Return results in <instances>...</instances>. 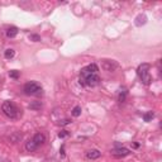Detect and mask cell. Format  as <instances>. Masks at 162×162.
Segmentation results:
<instances>
[{
	"label": "cell",
	"mask_w": 162,
	"mask_h": 162,
	"mask_svg": "<svg viewBox=\"0 0 162 162\" xmlns=\"http://www.w3.org/2000/svg\"><path fill=\"white\" fill-rule=\"evenodd\" d=\"M32 139L34 141V143H36L38 147H40V146H42V145L44 143V142H46V136L43 134V133L40 132V133H36Z\"/></svg>",
	"instance_id": "7"
},
{
	"label": "cell",
	"mask_w": 162,
	"mask_h": 162,
	"mask_svg": "<svg viewBox=\"0 0 162 162\" xmlns=\"http://www.w3.org/2000/svg\"><path fill=\"white\" fill-rule=\"evenodd\" d=\"M110 153H111L114 157L120 158V157H126V156L130 155V151H129L128 148H124V147H117V148L111 149Z\"/></svg>",
	"instance_id": "5"
},
{
	"label": "cell",
	"mask_w": 162,
	"mask_h": 162,
	"mask_svg": "<svg viewBox=\"0 0 162 162\" xmlns=\"http://www.w3.org/2000/svg\"><path fill=\"white\" fill-rule=\"evenodd\" d=\"M23 91L25 95H29V96H41L43 94V89L38 82L36 81H29L24 85Z\"/></svg>",
	"instance_id": "3"
},
{
	"label": "cell",
	"mask_w": 162,
	"mask_h": 162,
	"mask_svg": "<svg viewBox=\"0 0 162 162\" xmlns=\"http://www.w3.org/2000/svg\"><path fill=\"white\" fill-rule=\"evenodd\" d=\"M60 155L61 157H65V145H62V147L60 148Z\"/></svg>",
	"instance_id": "20"
},
{
	"label": "cell",
	"mask_w": 162,
	"mask_h": 162,
	"mask_svg": "<svg viewBox=\"0 0 162 162\" xmlns=\"http://www.w3.org/2000/svg\"><path fill=\"white\" fill-rule=\"evenodd\" d=\"M127 95H128V90L126 88H122L119 90V95H118V101L119 103H124L126 101V98H127Z\"/></svg>",
	"instance_id": "10"
},
{
	"label": "cell",
	"mask_w": 162,
	"mask_h": 162,
	"mask_svg": "<svg viewBox=\"0 0 162 162\" xmlns=\"http://www.w3.org/2000/svg\"><path fill=\"white\" fill-rule=\"evenodd\" d=\"M17 34H18V28L17 27L8 28V31H6V37L8 38H14V37H17Z\"/></svg>",
	"instance_id": "11"
},
{
	"label": "cell",
	"mask_w": 162,
	"mask_h": 162,
	"mask_svg": "<svg viewBox=\"0 0 162 162\" xmlns=\"http://www.w3.org/2000/svg\"><path fill=\"white\" fill-rule=\"evenodd\" d=\"M19 76H21V72L17 71V70H12V71H9V77H10V79H18Z\"/></svg>",
	"instance_id": "15"
},
{
	"label": "cell",
	"mask_w": 162,
	"mask_h": 162,
	"mask_svg": "<svg viewBox=\"0 0 162 162\" xmlns=\"http://www.w3.org/2000/svg\"><path fill=\"white\" fill-rule=\"evenodd\" d=\"M81 111H82V109H81V107H79V105H76L72 110H71V114L75 117V118H77V117H80L81 115Z\"/></svg>",
	"instance_id": "13"
},
{
	"label": "cell",
	"mask_w": 162,
	"mask_h": 162,
	"mask_svg": "<svg viewBox=\"0 0 162 162\" xmlns=\"http://www.w3.org/2000/svg\"><path fill=\"white\" fill-rule=\"evenodd\" d=\"M136 25L137 27H141V25H145L147 23V17L145 14H139L137 18H136Z\"/></svg>",
	"instance_id": "9"
},
{
	"label": "cell",
	"mask_w": 162,
	"mask_h": 162,
	"mask_svg": "<svg viewBox=\"0 0 162 162\" xmlns=\"http://www.w3.org/2000/svg\"><path fill=\"white\" fill-rule=\"evenodd\" d=\"M85 156H86L88 160H98L101 156V152L99 149H89V151H86Z\"/></svg>",
	"instance_id": "6"
},
{
	"label": "cell",
	"mask_w": 162,
	"mask_h": 162,
	"mask_svg": "<svg viewBox=\"0 0 162 162\" xmlns=\"http://www.w3.org/2000/svg\"><path fill=\"white\" fill-rule=\"evenodd\" d=\"M29 108H31V109H36V110H38V109H41V108H42V103H41V101H34V103L29 104Z\"/></svg>",
	"instance_id": "16"
},
{
	"label": "cell",
	"mask_w": 162,
	"mask_h": 162,
	"mask_svg": "<svg viewBox=\"0 0 162 162\" xmlns=\"http://www.w3.org/2000/svg\"><path fill=\"white\" fill-rule=\"evenodd\" d=\"M29 38H31L32 41H34V42H40V41H41V37L38 36V34H31Z\"/></svg>",
	"instance_id": "17"
},
{
	"label": "cell",
	"mask_w": 162,
	"mask_h": 162,
	"mask_svg": "<svg viewBox=\"0 0 162 162\" xmlns=\"http://www.w3.org/2000/svg\"><path fill=\"white\" fill-rule=\"evenodd\" d=\"M149 63H141L137 69V75L141 80V82L146 85V86H149L151 82H152V77L149 75Z\"/></svg>",
	"instance_id": "1"
},
{
	"label": "cell",
	"mask_w": 162,
	"mask_h": 162,
	"mask_svg": "<svg viewBox=\"0 0 162 162\" xmlns=\"http://www.w3.org/2000/svg\"><path fill=\"white\" fill-rule=\"evenodd\" d=\"M14 56H15V51L13 50V48H8V50H5V52H4V57L6 60H12V58H14Z\"/></svg>",
	"instance_id": "12"
},
{
	"label": "cell",
	"mask_w": 162,
	"mask_h": 162,
	"mask_svg": "<svg viewBox=\"0 0 162 162\" xmlns=\"http://www.w3.org/2000/svg\"><path fill=\"white\" fill-rule=\"evenodd\" d=\"M69 134H70V133H69L67 130H61V132L58 133V137H60V138H65V137H67Z\"/></svg>",
	"instance_id": "18"
},
{
	"label": "cell",
	"mask_w": 162,
	"mask_h": 162,
	"mask_svg": "<svg viewBox=\"0 0 162 162\" xmlns=\"http://www.w3.org/2000/svg\"><path fill=\"white\" fill-rule=\"evenodd\" d=\"M153 117H155V113L153 111H147V113L143 114V120L145 122H151L152 119H153Z\"/></svg>",
	"instance_id": "14"
},
{
	"label": "cell",
	"mask_w": 162,
	"mask_h": 162,
	"mask_svg": "<svg viewBox=\"0 0 162 162\" xmlns=\"http://www.w3.org/2000/svg\"><path fill=\"white\" fill-rule=\"evenodd\" d=\"M60 124H61V126H67V124H71V120H70V119H63V120H61V122H60Z\"/></svg>",
	"instance_id": "19"
},
{
	"label": "cell",
	"mask_w": 162,
	"mask_h": 162,
	"mask_svg": "<svg viewBox=\"0 0 162 162\" xmlns=\"http://www.w3.org/2000/svg\"><path fill=\"white\" fill-rule=\"evenodd\" d=\"M79 81L81 85L88 88H94L100 84V77L98 73H91V75H80Z\"/></svg>",
	"instance_id": "4"
},
{
	"label": "cell",
	"mask_w": 162,
	"mask_h": 162,
	"mask_svg": "<svg viewBox=\"0 0 162 162\" xmlns=\"http://www.w3.org/2000/svg\"><path fill=\"white\" fill-rule=\"evenodd\" d=\"M25 149H27L28 152H34V151L38 149V146L34 143L33 139H29V141L25 142Z\"/></svg>",
	"instance_id": "8"
},
{
	"label": "cell",
	"mask_w": 162,
	"mask_h": 162,
	"mask_svg": "<svg viewBox=\"0 0 162 162\" xmlns=\"http://www.w3.org/2000/svg\"><path fill=\"white\" fill-rule=\"evenodd\" d=\"M2 111H3L4 115L9 119H15L18 117V113H19L17 105L10 100H5L2 104Z\"/></svg>",
	"instance_id": "2"
}]
</instances>
